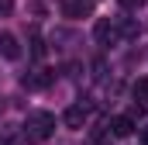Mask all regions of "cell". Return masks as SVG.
I'll return each instance as SVG.
<instances>
[{
  "label": "cell",
  "instance_id": "obj_1",
  "mask_svg": "<svg viewBox=\"0 0 148 145\" xmlns=\"http://www.w3.org/2000/svg\"><path fill=\"white\" fill-rule=\"evenodd\" d=\"M52 131H55V117H52L48 110H31V114H28V121H24V128H21L24 142H31V145L48 142V138H52Z\"/></svg>",
  "mask_w": 148,
  "mask_h": 145
},
{
  "label": "cell",
  "instance_id": "obj_2",
  "mask_svg": "<svg viewBox=\"0 0 148 145\" xmlns=\"http://www.w3.org/2000/svg\"><path fill=\"white\" fill-rule=\"evenodd\" d=\"M93 38H97L100 45H110V41L121 38V31H117V24H114L110 17H100V21H97V28H93Z\"/></svg>",
  "mask_w": 148,
  "mask_h": 145
},
{
  "label": "cell",
  "instance_id": "obj_3",
  "mask_svg": "<svg viewBox=\"0 0 148 145\" xmlns=\"http://www.w3.org/2000/svg\"><path fill=\"white\" fill-rule=\"evenodd\" d=\"M90 10H93V0H62V14L66 17H90Z\"/></svg>",
  "mask_w": 148,
  "mask_h": 145
},
{
  "label": "cell",
  "instance_id": "obj_4",
  "mask_svg": "<svg viewBox=\"0 0 148 145\" xmlns=\"http://www.w3.org/2000/svg\"><path fill=\"white\" fill-rule=\"evenodd\" d=\"M86 117H90V110L83 107V104H73V107H66V114H62V124L66 128H83Z\"/></svg>",
  "mask_w": 148,
  "mask_h": 145
},
{
  "label": "cell",
  "instance_id": "obj_5",
  "mask_svg": "<svg viewBox=\"0 0 148 145\" xmlns=\"http://www.w3.org/2000/svg\"><path fill=\"white\" fill-rule=\"evenodd\" d=\"M21 83H24V90H45V86H52V72L48 69H35V72H28Z\"/></svg>",
  "mask_w": 148,
  "mask_h": 145
},
{
  "label": "cell",
  "instance_id": "obj_6",
  "mask_svg": "<svg viewBox=\"0 0 148 145\" xmlns=\"http://www.w3.org/2000/svg\"><path fill=\"white\" fill-rule=\"evenodd\" d=\"M110 135L114 138H131V135H134V121H131L127 114H117L110 121Z\"/></svg>",
  "mask_w": 148,
  "mask_h": 145
},
{
  "label": "cell",
  "instance_id": "obj_7",
  "mask_svg": "<svg viewBox=\"0 0 148 145\" xmlns=\"http://www.w3.org/2000/svg\"><path fill=\"white\" fill-rule=\"evenodd\" d=\"M0 55H3V59H10V62H14V59H21V45H17V38L10 35V31H3V35H0Z\"/></svg>",
  "mask_w": 148,
  "mask_h": 145
},
{
  "label": "cell",
  "instance_id": "obj_8",
  "mask_svg": "<svg viewBox=\"0 0 148 145\" xmlns=\"http://www.w3.org/2000/svg\"><path fill=\"white\" fill-rule=\"evenodd\" d=\"M131 93H134V100H138V104H148V76H141V79L131 86Z\"/></svg>",
  "mask_w": 148,
  "mask_h": 145
},
{
  "label": "cell",
  "instance_id": "obj_9",
  "mask_svg": "<svg viewBox=\"0 0 148 145\" xmlns=\"http://www.w3.org/2000/svg\"><path fill=\"white\" fill-rule=\"evenodd\" d=\"M31 55H35V59H45V41H41V38H31Z\"/></svg>",
  "mask_w": 148,
  "mask_h": 145
},
{
  "label": "cell",
  "instance_id": "obj_10",
  "mask_svg": "<svg viewBox=\"0 0 148 145\" xmlns=\"http://www.w3.org/2000/svg\"><path fill=\"white\" fill-rule=\"evenodd\" d=\"M117 31H121L124 38H134V35H138V24H134V21H124V24H121Z\"/></svg>",
  "mask_w": 148,
  "mask_h": 145
},
{
  "label": "cell",
  "instance_id": "obj_11",
  "mask_svg": "<svg viewBox=\"0 0 148 145\" xmlns=\"http://www.w3.org/2000/svg\"><path fill=\"white\" fill-rule=\"evenodd\" d=\"M127 117H131V121L138 124V121L145 117V104H131V110H127Z\"/></svg>",
  "mask_w": 148,
  "mask_h": 145
},
{
  "label": "cell",
  "instance_id": "obj_12",
  "mask_svg": "<svg viewBox=\"0 0 148 145\" xmlns=\"http://www.w3.org/2000/svg\"><path fill=\"white\" fill-rule=\"evenodd\" d=\"M117 3H121L124 10H141V7H145V0H117Z\"/></svg>",
  "mask_w": 148,
  "mask_h": 145
},
{
  "label": "cell",
  "instance_id": "obj_13",
  "mask_svg": "<svg viewBox=\"0 0 148 145\" xmlns=\"http://www.w3.org/2000/svg\"><path fill=\"white\" fill-rule=\"evenodd\" d=\"M14 10V0H0V14H10Z\"/></svg>",
  "mask_w": 148,
  "mask_h": 145
},
{
  "label": "cell",
  "instance_id": "obj_14",
  "mask_svg": "<svg viewBox=\"0 0 148 145\" xmlns=\"http://www.w3.org/2000/svg\"><path fill=\"white\" fill-rule=\"evenodd\" d=\"M141 142H145V145H148V128H145V131H141Z\"/></svg>",
  "mask_w": 148,
  "mask_h": 145
}]
</instances>
